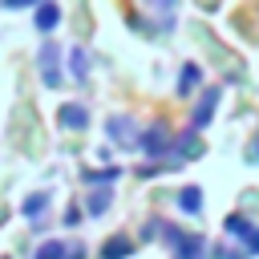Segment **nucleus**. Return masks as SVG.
<instances>
[{
    "label": "nucleus",
    "mask_w": 259,
    "mask_h": 259,
    "mask_svg": "<svg viewBox=\"0 0 259 259\" xmlns=\"http://www.w3.org/2000/svg\"><path fill=\"white\" fill-rule=\"evenodd\" d=\"M36 259H65V243H49V247H40Z\"/></svg>",
    "instance_id": "1"
},
{
    "label": "nucleus",
    "mask_w": 259,
    "mask_h": 259,
    "mask_svg": "<svg viewBox=\"0 0 259 259\" xmlns=\"http://www.w3.org/2000/svg\"><path fill=\"white\" fill-rule=\"evenodd\" d=\"M61 121H69V125H81V121H85V109H61Z\"/></svg>",
    "instance_id": "2"
},
{
    "label": "nucleus",
    "mask_w": 259,
    "mask_h": 259,
    "mask_svg": "<svg viewBox=\"0 0 259 259\" xmlns=\"http://www.w3.org/2000/svg\"><path fill=\"white\" fill-rule=\"evenodd\" d=\"M182 206H186V210H198V190H186V194H182Z\"/></svg>",
    "instance_id": "3"
},
{
    "label": "nucleus",
    "mask_w": 259,
    "mask_h": 259,
    "mask_svg": "<svg viewBox=\"0 0 259 259\" xmlns=\"http://www.w3.org/2000/svg\"><path fill=\"white\" fill-rule=\"evenodd\" d=\"M121 251H125V239H113V243L105 247V255H109V259H113V255H121Z\"/></svg>",
    "instance_id": "4"
}]
</instances>
